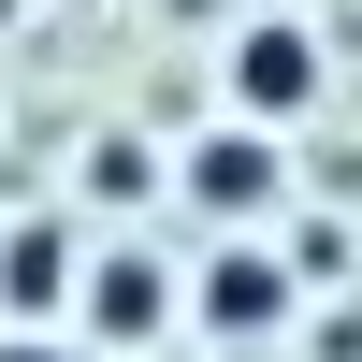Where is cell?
Segmentation results:
<instances>
[{
	"mask_svg": "<svg viewBox=\"0 0 362 362\" xmlns=\"http://www.w3.org/2000/svg\"><path fill=\"white\" fill-rule=\"evenodd\" d=\"M232 102L247 116H305L319 102V44L305 29H247V44H232Z\"/></svg>",
	"mask_w": 362,
	"mask_h": 362,
	"instance_id": "1",
	"label": "cell"
},
{
	"mask_svg": "<svg viewBox=\"0 0 362 362\" xmlns=\"http://www.w3.org/2000/svg\"><path fill=\"white\" fill-rule=\"evenodd\" d=\"M189 305L218 319V334H261V319H290V276H276L261 247H218V261H203V290H189Z\"/></svg>",
	"mask_w": 362,
	"mask_h": 362,
	"instance_id": "2",
	"label": "cell"
},
{
	"mask_svg": "<svg viewBox=\"0 0 362 362\" xmlns=\"http://www.w3.org/2000/svg\"><path fill=\"white\" fill-rule=\"evenodd\" d=\"M87 319H102L116 348H145V334H160V319H174V276H160V261H145V247H116V261H102V290H87Z\"/></svg>",
	"mask_w": 362,
	"mask_h": 362,
	"instance_id": "3",
	"label": "cell"
},
{
	"mask_svg": "<svg viewBox=\"0 0 362 362\" xmlns=\"http://www.w3.org/2000/svg\"><path fill=\"white\" fill-rule=\"evenodd\" d=\"M189 203H218V218H247V203H276V145H261V131H218V145L189 160Z\"/></svg>",
	"mask_w": 362,
	"mask_h": 362,
	"instance_id": "4",
	"label": "cell"
},
{
	"mask_svg": "<svg viewBox=\"0 0 362 362\" xmlns=\"http://www.w3.org/2000/svg\"><path fill=\"white\" fill-rule=\"evenodd\" d=\"M58 290H73V232L44 218V232H15V247H0V305H15V319H44Z\"/></svg>",
	"mask_w": 362,
	"mask_h": 362,
	"instance_id": "5",
	"label": "cell"
},
{
	"mask_svg": "<svg viewBox=\"0 0 362 362\" xmlns=\"http://www.w3.org/2000/svg\"><path fill=\"white\" fill-rule=\"evenodd\" d=\"M0 362H58V348H0Z\"/></svg>",
	"mask_w": 362,
	"mask_h": 362,
	"instance_id": "6",
	"label": "cell"
}]
</instances>
